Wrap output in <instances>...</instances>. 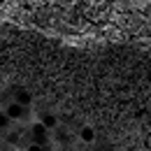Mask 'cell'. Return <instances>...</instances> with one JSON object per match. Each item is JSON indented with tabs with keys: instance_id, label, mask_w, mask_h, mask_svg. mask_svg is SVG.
I'll list each match as a JSON object with an SVG mask.
<instances>
[{
	"instance_id": "cell-1",
	"label": "cell",
	"mask_w": 151,
	"mask_h": 151,
	"mask_svg": "<svg viewBox=\"0 0 151 151\" xmlns=\"http://www.w3.org/2000/svg\"><path fill=\"white\" fill-rule=\"evenodd\" d=\"M79 137H81L84 142H93V139H95V130L91 128V126H86V128H81V132H79Z\"/></svg>"
},
{
	"instance_id": "cell-2",
	"label": "cell",
	"mask_w": 151,
	"mask_h": 151,
	"mask_svg": "<svg viewBox=\"0 0 151 151\" xmlns=\"http://www.w3.org/2000/svg\"><path fill=\"white\" fill-rule=\"evenodd\" d=\"M5 114H7V116H12V119H19V116H21V107H19V105H12Z\"/></svg>"
},
{
	"instance_id": "cell-3",
	"label": "cell",
	"mask_w": 151,
	"mask_h": 151,
	"mask_svg": "<svg viewBox=\"0 0 151 151\" xmlns=\"http://www.w3.org/2000/svg\"><path fill=\"white\" fill-rule=\"evenodd\" d=\"M51 126H56V119H54L51 114H47V116H44V128H51Z\"/></svg>"
},
{
	"instance_id": "cell-4",
	"label": "cell",
	"mask_w": 151,
	"mask_h": 151,
	"mask_svg": "<svg viewBox=\"0 0 151 151\" xmlns=\"http://www.w3.org/2000/svg\"><path fill=\"white\" fill-rule=\"evenodd\" d=\"M33 132H35V137H37V139H44V126H35Z\"/></svg>"
},
{
	"instance_id": "cell-5",
	"label": "cell",
	"mask_w": 151,
	"mask_h": 151,
	"mask_svg": "<svg viewBox=\"0 0 151 151\" xmlns=\"http://www.w3.org/2000/svg\"><path fill=\"white\" fill-rule=\"evenodd\" d=\"M0 126H7V114H5V112L0 114Z\"/></svg>"
},
{
	"instance_id": "cell-6",
	"label": "cell",
	"mask_w": 151,
	"mask_h": 151,
	"mask_svg": "<svg viewBox=\"0 0 151 151\" xmlns=\"http://www.w3.org/2000/svg\"><path fill=\"white\" fill-rule=\"evenodd\" d=\"M28 151H42V147H37V144H33V147H30Z\"/></svg>"
}]
</instances>
